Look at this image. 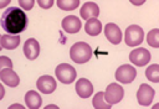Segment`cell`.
<instances>
[{
    "label": "cell",
    "mask_w": 159,
    "mask_h": 109,
    "mask_svg": "<svg viewBox=\"0 0 159 109\" xmlns=\"http://www.w3.org/2000/svg\"><path fill=\"white\" fill-rule=\"evenodd\" d=\"M27 16L25 11L16 6H10L6 9L1 17H0V25L2 30H5L10 35H19L27 27Z\"/></svg>",
    "instance_id": "cell-1"
},
{
    "label": "cell",
    "mask_w": 159,
    "mask_h": 109,
    "mask_svg": "<svg viewBox=\"0 0 159 109\" xmlns=\"http://www.w3.org/2000/svg\"><path fill=\"white\" fill-rule=\"evenodd\" d=\"M70 57L75 63H86L92 57V48L87 42H76L70 48Z\"/></svg>",
    "instance_id": "cell-2"
},
{
    "label": "cell",
    "mask_w": 159,
    "mask_h": 109,
    "mask_svg": "<svg viewBox=\"0 0 159 109\" xmlns=\"http://www.w3.org/2000/svg\"><path fill=\"white\" fill-rule=\"evenodd\" d=\"M144 40V31L138 25H130L127 27L124 33V41L125 45L129 47H135L140 45Z\"/></svg>",
    "instance_id": "cell-3"
},
{
    "label": "cell",
    "mask_w": 159,
    "mask_h": 109,
    "mask_svg": "<svg viewBox=\"0 0 159 109\" xmlns=\"http://www.w3.org/2000/svg\"><path fill=\"white\" fill-rule=\"evenodd\" d=\"M55 74L56 78L63 84H71L77 77L76 69L68 63H60L55 69Z\"/></svg>",
    "instance_id": "cell-4"
},
{
    "label": "cell",
    "mask_w": 159,
    "mask_h": 109,
    "mask_svg": "<svg viewBox=\"0 0 159 109\" xmlns=\"http://www.w3.org/2000/svg\"><path fill=\"white\" fill-rule=\"evenodd\" d=\"M104 93V100L109 103L111 105L119 103L123 99L124 95V89L119 83H111L107 85Z\"/></svg>",
    "instance_id": "cell-5"
},
{
    "label": "cell",
    "mask_w": 159,
    "mask_h": 109,
    "mask_svg": "<svg viewBox=\"0 0 159 109\" xmlns=\"http://www.w3.org/2000/svg\"><path fill=\"white\" fill-rule=\"evenodd\" d=\"M114 77L119 83L129 84L135 79L137 69L130 64H122V66H119L117 68V71L114 73Z\"/></svg>",
    "instance_id": "cell-6"
},
{
    "label": "cell",
    "mask_w": 159,
    "mask_h": 109,
    "mask_svg": "<svg viewBox=\"0 0 159 109\" xmlns=\"http://www.w3.org/2000/svg\"><path fill=\"white\" fill-rule=\"evenodd\" d=\"M154 94H155L154 88H152L147 83H142L137 90V100L140 105L148 107L152 104V102L154 99Z\"/></svg>",
    "instance_id": "cell-7"
},
{
    "label": "cell",
    "mask_w": 159,
    "mask_h": 109,
    "mask_svg": "<svg viewBox=\"0 0 159 109\" xmlns=\"http://www.w3.org/2000/svg\"><path fill=\"white\" fill-rule=\"evenodd\" d=\"M150 52L144 48V47H138V48H134L130 51L129 53V61L135 64V66H139V67H143L145 64L149 63L150 61Z\"/></svg>",
    "instance_id": "cell-8"
},
{
    "label": "cell",
    "mask_w": 159,
    "mask_h": 109,
    "mask_svg": "<svg viewBox=\"0 0 159 109\" xmlns=\"http://www.w3.org/2000/svg\"><path fill=\"white\" fill-rule=\"evenodd\" d=\"M36 87L37 89L43 93V94H51L56 87H57V83H56V79L48 74H45V76H41L37 81H36Z\"/></svg>",
    "instance_id": "cell-9"
},
{
    "label": "cell",
    "mask_w": 159,
    "mask_h": 109,
    "mask_svg": "<svg viewBox=\"0 0 159 109\" xmlns=\"http://www.w3.org/2000/svg\"><path fill=\"white\" fill-rule=\"evenodd\" d=\"M104 35H106V38L113 43V45H118L122 41V31L119 28L118 25L113 24V22H108L106 26H104Z\"/></svg>",
    "instance_id": "cell-10"
},
{
    "label": "cell",
    "mask_w": 159,
    "mask_h": 109,
    "mask_svg": "<svg viewBox=\"0 0 159 109\" xmlns=\"http://www.w3.org/2000/svg\"><path fill=\"white\" fill-rule=\"evenodd\" d=\"M22 50H24L25 57L27 59H30V61H34L40 54V43L35 38H29V40L25 41Z\"/></svg>",
    "instance_id": "cell-11"
},
{
    "label": "cell",
    "mask_w": 159,
    "mask_h": 109,
    "mask_svg": "<svg viewBox=\"0 0 159 109\" xmlns=\"http://www.w3.org/2000/svg\"><path fill=\"white\" fill-rule=\"evenodd\" d=\"M62 28L67 32V33H77L81 27H82V22L81 20L75 16V15H70V16H66L63 20H62Z\"/></svg>",
    "instance_id": "cell-12"
},
{
    "label": "cell",
    "mask_w": 159,
    "mask_h": 109,
    "mask_svg": "<svg viewBox=\"0 0 159 109\" xmlns=\"http://www.w3.org/2000/svg\"><path fill=\"white\" fill-rule=\"evenodd\" d=\"M75 89H76V93L78 94V97L83 98V99L89 98L92 95V93H93V85L87 78H80L76 82Z\"/></svg>",
    "instance_id": "cell-13"
},
{
    "label": "cell",
    "mask_w": 159,
    "mask_h": 109,
    "mask_svg": "<svg viewBox=\"0 0 159 109\" xmlns=\"http://www.w3.org/2000/svg\"><path fill=\"white\" fill-rule=\"evenodd\" d=\"M0 79L4 84L9 85V87H17L20 83V78L17 76V73L12 69V68H4L0 71Z\"/></svg>",
    "instance_id": "cell-14"
},
{
    "label": "cell",
    "mask_w": 159,
    "mask_h": 109,
    "mask_svg": "<svg viewBox=\"0 0 159 109\" xmlns=\"http://www.w3.org/2000/svg\"><path fill=\"white\" fill-rule=\"evenodd\" d=\"M80 14H81V17L83 20H88V19H93V17H97L99 15V7L96 2L93 1H87L84 2L82 6H81V10H80Z\"/></svg>",
    "instance_id": "cell-15"
},
{
    "label": "cell",
    "mask_w": 159,
    "mask_h": 109,
    "mask_svg": "<svg viewBox=\"0 0 159 109\" xmlns=\"http://www.w3.org/2000/svg\"><path fill=\"white\" fill-rule=\"evenodd\" d=\"M25 104L30 109H39L42 104V98L36 90H29L25 94Z\"/></svg>",
    "instance_id": "cell-16"
},
{
    "label": "cell",
    "mask_w": 159,
    "mask_h": 109,
    "mask_svg": "<svg viewBox=\"0 0 159 109\" xmlns=\"http://www.w3.org/2000/svg\"><path fill=\"white\" fill-rule=\"evenodd\" d=\"M20 36L19 35H2L1 36V47L5 50H15L20 45Z\"/></svg>",
    "instance_id": "cell-17"
},
{
    "label": "cell",
    "mask_w": 159,
    "mask_h": 109,
    "mask_svg": "<svg viewBox=\"0 0 159 109\" xmlns=\"http://www.w3.org/2000/svg\"><path fill=\"white\" fill-rule=\"evenodd\" d=\"M84 30H86V32H87L89 36H97V35L101 33V31H102L103 28H102L101 21H99L97 17H93V19H88V20L86 21Z\"/></svg>",
    "instance_id": "cell-18"
},
{
    "label": "cell",
    "mask_w": 159,
    "mask_h": 109,
    "mask_svg": "<svg viewBox=\"0 0 159 109\" xmlns=\"http://www.w3.org/2000/svg\"><path fill=\"white\" fill-rule=\"evenodd\" d=\"M92 105L96 109H111V104L107 103L104 100V93L103 92H98L94 94L93 99H92Z\"/></svg>",
    "instance_id": "cell-19"
},
{
    "label": "cell",
    "mask_w": 159,
    "mask_h": 109,
    "mask_svg": "<svg viewBox=\"0 0 159 109\" xmlns=\"http://www.w3.org/2000/svg\"><path fill=\"white\" fill-rule=\"evenodd\" d=\"M56 4L60 10L71 11L76 10L80 6V0H56Z\"/></svg>",
    "instance_id": "cell-20"
},
{
    "label": "cell",
    "mask_w": 159,
    "mask_h": 109,
    "mask_svg": "<svg viewBox=\"0 0 159 109\" xmlns=\"http://www.w3.org/2000/svg\"><path fill=\"white\" fill-rule=\"evenodd\" d=\"M145 77L153 82V83H158L159 82V64L154 63L150 64L147 69H145Z\"/></svg>",
    "instance_id": "cell-21"
},
{
    "label": "cell",
    "mask_w": 159,
    "mask_h": 109,
    "mask_svg": "<svg viewBox=\"0 0 159 109\" xmlns=\"http://www.w3.org/2000/svg\"><path fill=\"white\" fill-rule=\"evenodd\" d=\"M147 43L153 48H158L159 47V30L158 28H153V30H150L148 32Z\"/></svg>",
    "instance_id": "cell-22"
},
{
    "label": "cell",
    "mask_w": 159,
    "mask_h": 109,
    "mask_svg": "<svg viewBox=\"0 0 159 109\" xmlns=\"http://www.w3.org/2000/svg\"><path fill=\"white\" fill-rule=\"evenodd\" d=\"M4 68H12V61L6 56H0V71Z\"/></svg>",
    "instance_id": "cell-23"
},
{
    "label": "cell",
    "mask_w": 159,
    "mask_h": 109,
    "mask_svg": "<svg viewBox=\"0 0 159 109\" xmlns=\"http://www.w3.org/2000/svg\"><path fill=\"white\" fill-rule=\"evenodd\" d=\"M22 10H31L35 5V0H17Z\"/></svg>",
    "instance_id": "cell-24"
},
{
    "label": "cell",
    "mask_w": 159,
    "mask_h": 109,
    "mask_svg": "<svg viewBox=\"0 0 159 109\" xmlns=\"http://www.w3.org/2000/svg\"><path fill=\"white\" fill-rule=\"evenodd\" d=\"M36 1L41 9H50L55 2V0H36Z\"/></svg>",
    "instance_id": "cell-25"
},
{
    "label": "cell",
    "mask_w": 159,
    "mask_h": 109,
    "mask_svg": "<svg viewBox=\"0 0 159 109\" xmlns=\"http://www.w3.org/2000/svg\"><path fill=\"white\" fill-rule=\"evenodd\" d=\"M147 0H129V2L132 5H135V6H139V5H143Z\"/></svg>",
    "instance_id": "cell-26"
},
{
    "label": "cell",
    "mask_w": 159,
    "mask_h": 109,
    "mask_svg": "<svg viewBox=\"0 0 159 109\" xmlns=\"http://www.w3.org/2000/svg\"><path fill=\"white\" fill-rule=\"evenodd\" d=\"M10 1H11V0H0V9L6 7V6L10 4Z\"/></svg>",
    "instance_id": "cell-27"
},
{
    "label": "cell",
    "mask_w": 159,
    "mask_h": 109,
    "mask_svg": "<svg viewBox=\"0 0 159 109\" xmlns=\"http://www.w3.org/2000/svg\"><path fill=\"white\" fill-rule=\"evenodd\" d=\"M14 108H19V109H24V105H21V104H19V103H15V104H11V105L9 107V109H14Z\"/></svg>",
    "instance_id": "cell-28"
},
{
    "label": "cell",
    "mask_w": 159,
    "mask_h": 109,
    "mask_svg": "<svg viewBox=\"0 0 159 109\" xmlns=\"http://www.w3.org/2000/svg\"><path fill=\"white\" fill-rule=\"evenodd\" d=\"M4 95H5V88H4V85L0 83V100L4 98Z\"/></svg>",
    "instance_id": "cell-29"
},
{
    "label": "cell",
    "mask_w": 159,
    "mask_h": 109,
    "mask_svg": "<svg viewBox=\"0 0 159 109\" xmlns=\"http://www.w3.org/2000/svg\"><path fill=\"white\" fill-rule=\"evenodd\" d=\"M50 108H58V107L56 104H48V105L45 107V109H50Z\"/></svg>",
    "instance_id": "cell-30"
},
{
    "label": "cell",
    "mask_w": 159,
    "mask_h": 109,
    "mask_svg": "<svg viewBox=\"0 0 159 109\" xmlns=\"http://www.w3.org/2000/svg\"><path fill=\"white\" fill-rule=\"evenodd\" d=\"M1 48L2 47H1V35H0V51H1Z\"/></svg>",
    "instance_id": "cell-31"
}]
</instances>
